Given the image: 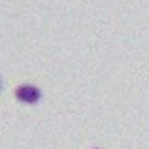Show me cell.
Instances as JSON below:
<instances>
[{
	"mask_svg": "<svg viewBox=\"0 0 149 149\" xmlns=\"http://www.w3.org/2000/svg\"><path fill=\"white\" fill-rule=\"evenodd\" d=\"M15 98L23 104H36L42 98V91L36 85H19L15 89Z\"/></svg>",
	"mask_w": 149,
	"mask_h": 149,
	"instance_id": "6da1fadb",
	"label": "cell"
}]
</instances>
